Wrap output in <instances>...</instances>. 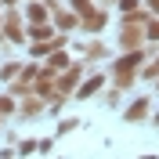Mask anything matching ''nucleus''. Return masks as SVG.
Here are the masks:
<instances>
[{
    "instance_id": "412c9836",
    "label": "nucleus",
    "mask_w": 159,
    "mask_h": 159,
    "mask_svg": "<svg viewBox=\"0 0 159 159\" xmlns=\"http://www.w3.org/2000/svg\"><path fill=\"white\" fill-rule=\"evenodd\" d=\"M156 123H159V112H156Z\"/></svg>"
},
{
    "instance_id": "4be33fe9",
    "label": "nucleus",
    "mask_w": 159,
    "mask_h": 159,
    "mask_svg": "<svg viewBox=\"0 0 159 159\" xmlns=\"http://www.w3.org/2000/svg\"><path fill=\"white\" fill-rule=\"evenodd\" d=\"M7 4H15V0H7Z\"/></svg>"
},
{
    "instance_id": "1a4fd4ad",
    "label": "nucleus",
    "mask_w": 159,
    "mask_h": 159,
    "mask_svg": "<svg viewBox=\"0 0 159 159\" xmlns=\"http://www.w3.org/2000/svg\"><path fill=\"white\" fill-rule=\"evenodd\" d=\"M134 80H138V72H112V83H116L119 90H123V87H130Z\"/></svg>"
},
{
    "instance_id": "20e7f679",
    "label": "nucleus",
    "mask_w": 159,
    "mask_h": 159,
    "mask_svg": "<svg viewBox=\"0 0 159 159\" xmlns=\"http://www.w3.org/2000/svg\"><path fill=\"white\" fill-rule=\"evenodd\" d=\"M25 15H29V25H43L51 11L43 7V4H29V11H25Z\"/></svg>"
},
{
    "instance_id": "423d86ee",
    "label": "nucleus",
    "mask_w": 159,
    "mask_h": 159,
    "mask_svg": "<svg viewBox=\"0 0 159 159\" xmlns=\"http://www.w3.org/2000/svg\"><path fill=\"white\" fill-rule=\"evenodd\" d=\"M40 112H43V105H40V94H29V98H25V105H22V116L29 119V116H40Z\"/></svg>"
},
{
    "instance_id": "f257e3e1",
    "label": "nucleus",
    "mask_w": 159,
    "mask_h": 159,
    "mask_svg": "<svg viewBox=\"0 0 159 159\" xmlns=\"http://www.w3.org/2000/svg\"><path fill=\"white\" fill-rule=\"evenodd\" d=\"M80 76H83V61H76V65H69V69H65V76L58 80V98H69L72 90H76Z\"/></svg>"
},
{
    "instance_id": "2eb2a0df",
    "label": "nucleus",
    "mask_w": 159,
    "mask_h": 159,
    "mask_svg": "<svg viewBox=\"0 0 159 159\" xmlns=\"http://www.w3.org/2000/svg\"><path fill=\"white\" fill-rule=\"evenodd\" d=\"M29 33H33V40H47V36H51L47 25H29Z\"/></svg>"
},
{
    "instance_id": "ddd939ff",
    "label": "nucleus",
    "mask_w": 159,
    "mask_h": 159,
    "mask_svg": "<svg viewBox=\"0 0 159 159\" xmlns=\"http://www.w3.org/2000/svg\"><path fill=\"white\" fill-rule=\"evenodd\" d=\"M72 7L80 11V18H87L90 11H94V7H90V0H72Z\"/></svg>"
},
{
    "instance_id": "f03ea898",
    "label": "nucleus",
    "mask_w": 159,
    "mask_h": 159,
    "mask_svg": "<svg viewBox=\"0 0 159 159\" xmlns=\"http://www.w3.org/2000/svg\"><path fill=\"white\" fill-rule=\"evenodd\" d=\"M148 112H152V98H134V105L123 112V119H127V123H141Z\"/></svg>"
},
{
    "instance_id": "6e6552de",
    "label": "nucleus",
    "mask_w": 159,
    "mask_h": 159,
    "mask_svg": "<svg viewBox=\"0 0 159 159\" xmlns=\"http://www.w3.org/2000/svg\"><path fill=\"white\" fill-rule=\"evenodd\" d=\"M43 69H69V58H65V51H54V54H51V65H43Z\"/></svg>"
},
{
    "instance_id": "9d476101",
    "label": "nucleus",
    "mask_w": 159,
    "mask_h": 159,
    "mask_svg": "<svg viewBox=\"0 0 159 159\" xmlns=\"http://www.w3.org/2000/svg\"><path fill=\"white\" fill-rule=\"evenodd\" d=\"M18 72H22V65H18V61H7V65L0 69V80H15Z\"/></svg>"
},
{
    "instance_id": "dca6fc26",
    "label": "nucleus",
    "mask_w": 159,
    "mask_h": 159,
    "mask_svg": "<svg viewBox=\"0 0 159 159\" xmlns=\"http://www.w3.org/2000/svg\"><path fill=\"white\" fill-rule=\"evenodd\" d=\"M145 40H159V22H145Z\"/></svg>"
},
{
    "instance_id": "aec40b11",
    "label": "nucleus",
    "mask_w": 159,
    "mask_h": 159,
    "mask_svg": "<svg viewBox=\"0 0 159 159\" xmlns=\"http://www.w3.org/2000/svg\"><path fill=\"white\" fill-rule=\"evenodd\" d=\"M148 7H152V11H159V0H148Z\"/></svg>"
},
{
    "instance_id": "f8f14e48",
    "label": "nucleus",
    "mask_w": 159,
    "mask_h": 159,
    "mask_svg": "<svg viewBox=\"0 0 159 159\" xmlns=\"http://www.w3.org/2000/svg\"><path fill=\"white\" fill-rule=\"evenodd\" d=\"M109 51H105V43H87V58H105Z\"/></svg>"
},
{
    "instance_id": "6ab92c4d",
    "label": "nucleus",
    "mask_w": 159,
    "mask_h": 159,
    "mask_svg": "<svg viewBox=\"0 0 159 159\" xmlns=\"http://www.w3.org/2000/svg\"><path fill=\"white\" fill-rule=\"evenodd\" d=\"M33 148H36V141H22V145H18V152H22V156H29Z\"/></svg>"
},
{
    "instance_id": "9b49d317",
    "label": "nucleus",
    "mask_w": 159,
    "mask_h": 159,
    "mask_svg": "<svg viewBox=\"0 0 159 159\" xmlns=\"http://www.w3.org/2000/svg\"><path fill=\"white\" fill-rule=\"evenodd\" d=\"M138 76H145V80H159V58L152 61V65H145V69H141Z\"/></svg>"
},
{
    "instance_id": "4468645a",
    "label": "nucleus",
    "mask_w": 159,
    "mask_h": 159,
    "mask_svg": "<svg viewBox=\"0 0 159 159\" xmlns=\"http://www.w3.org/2000/svg\"><path fill=\"white\" fill-rule=\"evenodd\" d=\"M76 127H80V119H61V123H58V134H72Z\"/></svg>"
},
{
    "instance_id": "a211bd4d",
    "label": "nucleus",
    "mask_w": 159,
    "mask_h": 159,
    "mask_svg": "<svg viewBox=\"0 0 159 159\" xmlns=\"http://www.w3.org/2000/svg\"><path fill=\"white\" fill-rule=\"evenodd\" d=\"M119 11H127V15H130V11H138V0H119Z\"/></svg>"
},
{
    "instance_id": "7ed1b4c3",
    "label": "nucleus",
    "mask_w": 159,
    "mask_h": 159,
    "mask_svg": "<svg viewBox=\"0 0 159 159\" xmlns=\"http://www.w3.org/2000/svg\"><path fill=\"white\" fill-rule=\"evenodd\" d=\"M105 22H109V15H105V11H90L87 18H80V25H83V29H105Z\"/></svg>"
},
{
    "instance_id": "f3484780",
    "label": "nucleus",
    "mask_w": 159,
    "mask_h": 159,
    "mask_svg": "<svg viewBox=\"0 0 159 159\" xmlns=\"http://www.w3.org/2000/svg\"><path fill=\"white\" fill-rule=\"evenodd\" d=\"M7 112H15V98H4L0 94V116H7Z\"/></svg>"
},
{
    "instance_id": "0eeeda50",
    "label": "nucleus",
    "mask_w": 159,
    "mask_h": 159,
    "mask_svg": "<svg viewBox=\"0 0 159 159\" xmlns=\"http://www.w3.org/2000/svg\"><path fill=\"white\" fill-rule=\"evenodd\" d=\"M105 83V76H90L87 83H80V90H76V98H87V94H94V90Z\"/></svg>"
},
{
    "instance_id": "39448f33",
    "label": "nucleus",
    "mask_w": 159,
    "mask_h": 159,
    "mask_svg": "<svg viewBox=\"0 0 159 159\" xmlns=\"http://www.w3.org/2000/svg\"><path fill=\"white\" fill-rule=\"evenodd\" d=\"M54 15H58V18H54L58 29H76L80 25V15H69V11H54Z\"/></svg>"
}]
</instances>
